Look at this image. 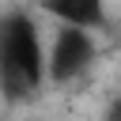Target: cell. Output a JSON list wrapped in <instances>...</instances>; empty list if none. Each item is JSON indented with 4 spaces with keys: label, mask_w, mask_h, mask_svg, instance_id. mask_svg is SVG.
Listing matches in <instances>:
<instances>
[{
    "label": "cell",
    "mask_w": 121,
    "mask_h": 121,
    "mask_svg": "<svg viewBox=\"0 0 121 121\" xmlns=\"http://www.w3.org/2000/svg\"><path fill=\"white\" fill-rule=\"evenodd\" d=\"M45 34L26 11L0 19V91L19 102L45 83Z\"/></svg>",
    "instance_id": "obj_1"
},
{
    "label": "cell",
    "mask_w": 121,
    "mask_h": 121,
    "mask_svg": "<svg viewBox=\"0 0 121 121\" xmlns=\"http://www.w3.org/2000/svg\"><path fill=\"white\" fill-rule=\"evenodd\" d=\"M98 57L95 30L53 23L45 34V76L49 83H76Z\"/></svg>",
    "instance_id": "obj_2"
},
{
    "label": "cell",
    "mask_w": 121,
    "mask_h": 121,
    "mask_svg": "<svg viewBox=\"0 0 121 121\" xmlns=\"http://www.w3.org/2000/svg\"><path fill=\"white\" fill-rule=\"evenodd\" d=\"M38 11L49 23H64V26H83V30H102L110 23L106 0H38Z\"/></svg>",
    "instance_id": "obj_3"
}]
</instances>
